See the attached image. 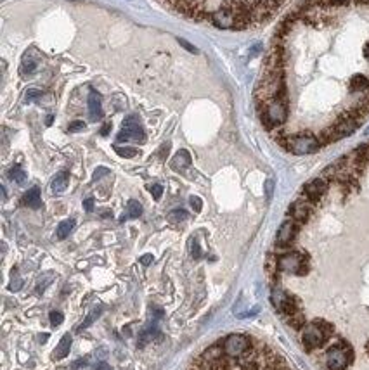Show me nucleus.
Listing matches in <instances>:
<instances>
[{"instance_id": "1", "label": "nucleus", "mask_w": 369, "mask_h": 370, "mask_svg": "<svg viewBox=\"0 0 369 370\" xmlns=\"http://www.w3.org/2000/svg\"><path fill=\"white\" fill-rule=\"evenodd\" d=\"M284 4L286 0H241L243 12L250 24L248 28L267 23Z\"/></svg>"}, {"instance_id": "2", "label": "nucleus", "mask_w": 369, "mask_h": 370, "mask_svg": "<svg viewBox=\"0 0 369 370\" xmlns=\"http://www.w3.org/2000/svg\"><path fill=\"white\" fill-rule=\"evenodd\" d=\"M278 256V268L281 273H289V275L304 277L310 270V260L304 251L298 249H279Z\"/></svg>"}, {"instance_id": "3", "label": "nucleus", "mask_w": 369, "mask_h": 370, "mask_svg": "<svg viewBox=\"0 0 369 370\" xmlns=\"http://www.w3.org/2000/svg\"><path fill=\"white\" fill-rule=\"evenodd\" d=\"M354 363V348L347 341H338L326 351V367L328 370H347Z\"/></svg>"}, {"instance_id": "4", "label": "nucleus", "mask_w": 369, "mask_h": 370, "mask_svg": "<svg viewBox=\"0 0 369 370\" xmlns=\"http://www.w3.org/2000/svg\"><path fill=\"white\" fill-rule=\"evenodd\" d=\"M224 344V351L225 355L230 356V358H240V356H245L246 353L253 350L255 341L248 336L243 334H230L222 341Z\"/></svg>"}, {"instance_id": "5", "label": "nucleus", "mask_w": 369, "mask_h": 370, "mask_svg": "<svg viewBox=\"0 0 369 370\" xmlns=\"http://www.w3.org/2000/svg\"><path fill=\"white\" fill-rule=\"evenodd\" d=\"M329 191V182L324 178V176H317V178L310 180L304 185V191H301V196L305 199H309L312 204H319L322 201V197L328 194Z\"/></svg>"}, {"instance_id": "6", "label": "nucleus", "mask_w": 369, "mask_h": 370, "mask_svg": "<svg viewBox=\"0 0 369 370\" xmlns=\"http://www.w3.org/2000/svg\"><path fill=\"white\" fill-rule=\"evenodd\" d=\"M328 341V338L324 336L319 327L316 323H307V325L301 329V344L307 351H314L317 348H322Z\"/></svg>"}, {"instance_id": "7", "label": "nucleus", "mask_w": 369, "mask_h": 370, "mask_svg": "<svg viewBox=\"0 0 369 370\" xmlns=\"http://www.w3.org/2000/svg\"><path fill=\"white\" fill-rule=\"evenodd\" d=\"M314 209H316V204H312L309 199H305V197L301 196L291 206H289L288 214H289V218H291V220H295L296 224L301 227V225L307 224L310 218H312Z\"/></svg>"}, {"instance_id": "8", "label": "nucleus", "mask_w": 369, "mask_h": 370, "mask_svg": "<svg viewBox=\"0 0 369 370\" xmlns=\"http://www.w3.org/2000/svg\"><path fill=\"white\" fill-rule=\"evenodd\" d=\"M298 230H300V225L295 220H291V218L283 221L278 230V235H276V247L278 249H288V247H291L293 241L298 235Z\"/></svg>"}, {"instance_id": "9", "label": "nucleus", "mask_w": 369, "mask_h": 370, "mask_svg": "<svg viewBox=\"0 0 369 370\" xmlns=\"http://www.w3.org/2000/svg\"><path fill=\"white\" fill-rule=\"evenodd\" d=\"M144 142L146 135H144V130L139 125V120L136 116H130L123 121V128L118 133V142Z\"/></svg>"}, {"instance_id": "10", "label": "nucleus", "mask_w": 369, "mask_h": 370, "mask_svg": "<svg viewBox=\"0 0 369 370\" xmlns=\"http://www.w3.org/2000/svg\"><path fill=\"white\" fill-rule=\"evenodd\" d=\"M89 115L92 121H97L103 118V104H100V95L95 92H90L89 95Z\"/></svg>"}, {"instance_id": "11", "label": "nucleus", "mask_w": 369, "mask_h": 370, "mask_svg": "<svg viewBox=\"0 0 369 370\" xmlns=\"http://www.w3.org/2000/svg\"><path fill=\"white\" fill-rule=\"evenodd\" d=\"M70 350H71V336L64 334V336H62V339H61V343L57 344V348L52 353V360L66 358V356L70 355Z\"/></svg>"}, {"instance_id": "12", "label": "nucleus", "mask_w": 369, "mask_h": 370, "mask_svg": "<svg viewBox=\"0 0 369 370\" xmlns=\"http://www.w3.org/2000/svg\"><path fill=\"white\" fill-rule=\"evenodd\" d=\"M189 165H191V156L187 151H179V153L175 154V158L172 159V168H174L175 171L186 170Z\"/></svg>"}, {"instance_id": "13", "label": "nucleus", "mask_w": 369, "mask_h": 370, "mask_svg": "<svg viewBox=\"0 0 369 370\" xmlns=\"http://www.w3.org/2000/svg\"><path fill=\"white\" fill-rule=\"evenodd\" d=\"M68 185H70V175L66 173V171H61V173L56 175V178L52 180L50 189H52L54 194H61V192H64L66 189H68Z\"/></svg>"}, {"instance_id": "14", "label": "nucleus", "mask_w": 369, "mask_h": 370, "mask_svg": "<svg viewBox=\"0 0 369 370\" xmlns=\"http://www.w3.org/2000/svg\"><path fill=\"white\" fill-rule=\"evenodd\" d=\"M23 203L26 204V206H30V208H40V204H42V201H40V189L39 187H33L30 189V191L24 194L23 197Z\"/></svg>"}, {"instance_id": "15", "label": "nucleus", "mask_w": 369, "mask_h": 370, "mask_svg": "<svg viewBox=\"0 0 369 370\" xmlns=\"http://www.w3.org/2000/svg\"><path fill=\"white\" fill-rule=\"evenodd\" d=\"M286 322H288V325L293 327L295 330H301L305 325H307V320H305V315L301 313V310L296 313H293V315H289V317H286Z\"/></svg>"}, {"instance_id": "16", "label": "nucleus", "mask_w": 369, "mask_h": 370, "mask_svg": "<svg viewBox=\"0 0 369 370\" xmlns=\"http://www.w3.org/2000/svg\"><path fill=\"white\" fill-rule=\"evenodd\" d=\"M75 229V220H64V221H61L59 227H57V230H56V235H57V239H66L68 235L71 234V230Z\"/></svg>"}, {"instance_id": "17", "label": "nucleus", "mask_w": 369, "mask_h": 370, "mask_svg": "<svg viewBox=\"0 0 369 370\" xmlns=\"http://www.w3.org/2000/svg\"><path fill=\"white\" fill-rule=\"evenodd\" d=\"M314 323H316L317 327H319V329L324 332V336L328 339H331L333 338V334H334V327H333V323H329L328 320H324V318H316V320H314Z\"/></svg>"}, {"instance_id": "18", "label": "nucleus", "mask_w": 369, "mask_h": 370, "mask_svg": "<svg viewBox=\"0 0 369 370\" xmlns=\"http://www.w3.org/2000/svg\"><path fill=\"white\" fill-rule=\"evenodd\" d=\"M37 68H39V61H37V57L26 54V56L23 57V69L31 75V73H35Z\"/></svg>"}, {"instance_id": "19", "label": "nucleus", "mask_w": 369, "mask_h": 370, "mask_svg": "<svg viewBox=\"0 0 369 370\" xmlns=\"http://www.w3.org/2000/svg\"><path fill=\"white\" fill-rule=\"evenodd\" d=\"M142 214V206L137 201H128L127 204V218H139Z\"/></svg>"}, {"instance_id": "20", "label": "nucleus", "mask_w": 369, "mask_h": 370, "mask_svg": "<svg viewBox=\"0 0 369 370\" xmlns=\"http://www.w3.org/2000/svg\"><path fill=\"white\" fill-rule=\"evenodd\" d=\"M9 178L14 180L16 183H24V180H26V173H24L19 166H14L9 170Z\"/></svg>"}, {"instance_id": "21", "label": "nucleus", "mask_w": 369, "mask_h": 370, "mask_svg": "<svg viewBox=\"0 0 369 370\" xmlns=\"http://www.w3.org/2000/svg\"><path fill=\"white\" fill-rule=\"evenodd\" d=\"M115 151L121 158H136L137 153H139V151L133 149V147H120V145H115Z\"/></svg>"}, {"instance_id": "22", "label": "nucleus", "mask_w": 369, "mask_h": 370, "mask_svg": "<svg viewBox=\"0 0 369 370\" xmlns=\"http://www.w3.org/2000/svg\"><path fill=\"white\" fill-rule=\"evenodd\" d=\"M169 220L174 221V224L187 220V211H184V209H174V211L169 213Z\"/></svg>"}, {"instance_id": "23", "label": "nucleus", "mask_w": 369, "mask_h": 370, "mask_svg": "<svg viewBox=\"0 0 369 370\" xmlns=\"http://www.w3.org/2000/svg\"><path fill=\"white\" fill-rule=\"evenodd\" d=\"M49 318H50V323H52L54 327L61 325L62 320H64V317H62V313H61V312H56V310H54V312H50V313H49Z\"/></svg>"}, {"instance_id": "24", "label": "nucleus", "mask_w": 369, "mask_h": 370, "mask_svg": "<svg viewBox=\"0 0 369 370\" xmlns=\"http://www.w3.org/2000/svg\"><path fill=\"white\" fill-rule=\"evenodd\" d=\"M97 317H99V310H94V312H92V313L89 315V317H87L85 320H83V323H82V325H80V329H87V327H89L90 323L94 322V320H95V318H97Z\"/></svg>"}, {"instance_id": "25", "label": "nucleus", "mask_w": 369, "mask_h": 370, "mask_svg": "<svg viewBox=\"0 0 369 370\" xmlns=\"http://www.w3.org/2000/svg\"><path fill=\"white\" fill-rule=\"evenodd\" d=\"M68 130H70L71 133L82 132V130H85V123H83V121H73V123H70Z\"/></svg>"}, {"instance_id": "26", "label": "nucleus", "mask_w": 369, "mask_h": 370, "mask_svg": "<svg viewBox=\"0 0 369 370\" xmlns=\"http://www.w3.org/2000/svg\"><path fill=\"white\" fill-rule=\"evenodd\" d=\"M189 203H191L192 209H194L196 213L201 211V208H203V203H201V199H199V197H196V196H192V197H191Z\"/></svg>"}, {"instance_id": "27", "label": "nucleus", "mask_w": 369, "mask_h": 370, "mask_svg": "<svg viewBox=\"0 0 369 370\" xmlns=\"http://www.w3.org/2000/svg\"><path fill=\"white\" fill-rule=\"evenodd\" d=\"M191 254H192V258H194V260L201 258V249H199V246H198V242H196V241H191Z\"/></svg>"}, {"instance_id": "28", "label": "nucleus", "mask_w": 369, "mask_h": 370, "mask_svg": "<svg viewBox=\"0 0 369 370\" xmlns=\"http://www.w3.org/2000/svg\"><path fill=\"white\" fill-rule=\"evenodd\" d=\"M151 194H153V197L154 199H161V196H163V187L161 185H153V187H151Z\"/></svg>"}, {"instance_id": "29", "label": "nucleus", "mask_w": 369, "mask_h": 370, "mask_svg": "<svg viewBox=\"0 0 369 370\" xmlns=\"http://www.w3.org/2000/svg\"><path fill=\"white\" fill-rule=\"evenodd\" d=\"M104 175H110V170H108V168H97V170H95V173H94V180L103 178Z\"/></svg>"}, {"instance_id": "30", "label": "nucleus", "mask_w": 369, "mask_h": 370, "mask_svg": "<svg viewBox=\"0 0 369 370\" xmlns=\"http://www.w3.org/2000/svg\"><path fill=\"white\" fill-rule=\"evenodd\" d=\"M21 284H23V282H21V279H19L18 275H16V280L12 279V282H11V291H19V289H21Z\"/></svg>"}, {"instance_id": "31", "label": "nucleus", "mask_w": 369, "mask_h": 370, "mask_svg": "<svg viewBox=\"0 0 369 370\" xmlns=\"http://www.w3.org/2000/svg\"><path fill=\"white\" fill-rule=\"evenodd\" d=\"M272 189H274V182H272V180H267V182H265V194H267V199H271V196H272Z\"/></svg>"}, {"instance_id": "32", "label": "nucleus", "mask_w": 369, "mask_h": 370, "mask_svg": "<svg viewBox=\"0 0 369 370\" xmlns=\"http://www.w3.org/2000/svg\"><path fill=\"white\" fill-rule=\"evenodd\" d=\"M42 95V92H39V90H28L26 92V100H33L35 97H40Z\"/></svg>"}, {"instance_id": "33", "label": "nucleus", "mask_w": 369, "mask_h": 370, "mask_svg": "<svg viewBox=\"0 0 369 370\" xmlns=\"http://www.w3.org/2000/svg\"><path fill=\"white\" fill-rule=\"evenodd\" d=\"M83 208H85V211H92L94 209V199H85L83 201Z\"/></svg>"}, {"instance_id": "34", "label": "nucleus", "mask_w": 369, "mask_h": 370, "mask_svg": "<svg viewBox=\"0 0 369 370\" xmlns=\"http://www.w3.org/2000/svg\"><path fill=\"white\" fill-rule=\"evenodd\" d=\"M141 263L146 265V267H148V265H151V263H153V254H144L141 258Z\"/></svg>"}, {"instance_id": "35", "label": "nucleus", "mask_w": 369, "mask_h": 370, "mask_svg": "<svg viewBox=\"0 0 369 370\" xmlns=\"http://www.w3.org/2000/svg\"><path fill=\"white\" fill-rule=\"evenodd\" d=\"M110 130H111V123H106L103 127V130H100V133H103V135H108V133H110Z\"/></svg>"}, {"instance_id": "36", "label": "nucleus", "mask_w": 369, "mask_h": 370, "mask_svg": "<svg viewBox=\"0 0 369 370\" xmlns=\"http://www.w3.org/2000/svg\"><path fill=\"white\" fill-rule=\"evenodd\" d=\"M95 370H110V365L104 363V361H103V363H97V365H95Z\"/></svg>"}, {"instance_id": "37", "label": "nucleus", "mask_w": 369, "mask_h": 370, "mask_svg": "<svg viewBox=\"0 0 369 370\" xmlns=\"http://www.w3.org/2000/svg\"><path fill=\"white\" fill-rule=\"evenodd\" d=\"M47 338H49V334H42L40 338H39V339H40L39 343H45V341H47Z\"/></svg>"}, {"instance_id": "38", "label": "nucleus", "mask_w": 369, "mask_h": 370, "mask_svg": "<svg viewBox=\"0 0 369 370\" xmlns=\"http://www.w3.org/2000/svg\"><path fill=\"white\" fill-rule=\"evenodd\" d=\"M366 350H367V353H369V343H367V346H366Z\"/></svg>"}]
</instances>
